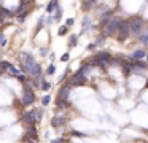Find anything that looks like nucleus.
Segmentation results:
<instances>
[{
  "instance_id": "obj_1",
  "label": "nucleus",
  "mask_w": 148,
  "mask_h": 143,
  "mask_svg": "<svg viewBox=\"0 0 148 143\" xmlns=\"http://www.w3.org/2000/svg\"><path fill=\"white\" fill-rule=\"evenodd\" d=\"M123 18L119 16H113L105 25H103V30H102V37H113V35L118 34V29H119V24H121Z\"/></svg>"
},
{
  "instance_id": "obj_2",
  "label": "nucleus",
  "mask_w": 148,
  "mask_h": 143,
  "mask_svg": "<svg viewBox=\"0 0 148 143\" xmlns=\"http://www.w3.org/2000/svg\"><path fill=\"white\" fill-rule=\"evenodd\" d=\"M35 102H37V95H35V91H34V88H30V86L24 84L23 95H21V107L27 108V107H30V105H34Z\"/></svg>"
},
{
  "instance_id": "obj_3",
  "label": "nucleus",
  "mask_w": 148,
  "mask_h": 143,
  "mask_svg": "<svg viewBox=\"0 0 148 143\" xmlns=\"http://www.w3.org/2000/svg\"><path fill=\"white\" fill-rule=\"evenodd\" d=\"M35 64H37V60H35V57H34V54H29V53L21 54V73L29 75L32 67L35 65Z\"/></svg>"
},
{
  "instance_id": "obj_4",
  "label": "nucleus",
  "mask_w": 148,
  "mask_h": 143,
  "mask_svg": "<svg viewBox=\"0 0 148 143\" xmlns=\"http://www.w3.org/2000/svg\"><path fill=\"white\" fill-rule=\"evenodd\" d=\"M143 25H145V21L142 16H134V18L129 19V27H131V35L138 38V35L143 32Z\"/></svg>"
},
{
  "instance_id": "obj_5",
  "label": "nucleus",
  "mask_w": 148,
  "mask_h": 143,
  "mask_svg": "<svg viewBox=\"0 0 148 143\" xmlns=\"http://www.w3.org/2000/svg\"><path fill=\"white\" fill-rule=\"evenodd\" d=\"M118 41H126L129 37H131V27H129V19H123L121 24H119V29H118Z\"/></svg>"
},
{
  "instance_id": "obj_6",
  "label": "nucleus",
  "mask_w": 148,
  "mask_h": 143,
  "mask_svg": "<svg viewBox=\"0 0 148 143\" xmlns=\"http://www.w3.org/2000/svg\"><path fill=\"white\" fill-rule=\"evenodd\" d=\"M65 124H67L65 111H56V114L51 118V127L53 129H62Z\"/></svg>"
},
{
  "instance_id": "obj_7",
  "label": "nucleus",
  "mask_w": 148,
  "mask_h": 143,
  "mask_svg": "<svg viewBox=\"0 0 148 143\" xmlns=\"http://www.w3.org/2000/svg\"><path fill=\"white\" fill-rule=\"evenodd\" d=\"M21 121L24 122L26 127H30V126H37V118H35V110H27V111H23L21 114Z\"/></svg>"
},
{
  "instance_id": "obj_8",
  "label": "nucleus",
  "mask_w": 148,
  "mask_h": 143,
  "mask_svg": "<svg viewBox=\"0 0 148 143\" xmlns=\"http://www.w3.org/2000/svg\"><path fill=\"white\" fill-rule=\"evenodd\" d=\"M131 70H132V73H135V75H143V73L148 72V64L143 62V60H132Z\"/></svg>"
},
{
  "instance_id": "obj_9",
  "label": "nucleus",
  "mask_w": 148,
  "mask_h": 143,
  "mask_svg": "<svg viewBox=\"0 0 148 143\" xmlns=\"http://www.w3.org/2000/svg\"><path fill=\"white\" fill-rule=\"evenodd\" d=\"M67 83L72 86V88H77V86H83L88 83V76H83L80 73H73L70 78L67 79Z\"/></svg>"
},
{
  "instance_id": "obj_10",
  "label": "nucleus",
  "mask_w": 148,
  "mask_h": 143,
  "mask_svg": "<svg viewBox=\"0 0 148 143\" xmlns=\"http://www.w3.org/2000/svg\"><path fill=\"white\" fill-rule=\"evenodd\" d=\"M24 140H26L27 143H37V140H38V130H37V126L26 127V135H24Z\"/></svg>"
},
{
  "instance_id": "obj_11",
  "label": "nucleus",
  "mask_w": 148,
  "mask_h": 143,
  "mask_svg": "<svg viewBox=\"0 0 148 143\" xmlns=\"http://www.w3.org/2000/svg\"><path fill=\"white\" fill-rule=\"evenodd\" d=\"M70 91H72V86L69 84V83H62V86L59 88V91H58V99L69 100V97H70Z\"/></svg>"
},
{
  "instance_id": "obj_12",
  "label": "nucleus",
  "mask_w": 148,
  "mask_h": 143,
  "mask_svg": "<svg viewBox=\"0 0 148 143\" xmlns=\"http://www.w3.org/2000/svg\"><path fill=\"white\" fill-rule=\"evenodd\" d=\"M67 108H70V102L64 99H56V111H65Z\"/></svg>"
},
{
  "instance_id": "obj_13",
  "label": "nucleus",
  "mask_w": 148,
  "mask_h": 143,
  "mask_svg": "<svg viewBox=\"0 0 148 143\" xmlns=\"http://www.w3.org/2000/svg\"><path fill=\"white\" fill-rule=\"evenodd\" d=\"M145 56H147V51L145 49H135V51H132L131 59L132 60H143Z\"/></svg>"
},
{
  "instance_id": "obj_14",
  "label": "nucleus",
  "mask_w": 148,
  "mask_h": 143,
  "mask_svg": "<svg viewBox=\"0 0 148 143\" xmlns=\"http://www.w3.org/2000/svg\"><path fill=\"white\" fill-rule=\"evenodd\" d=\"M96 2H97V0H84L83 5H81V8H83L84 11H89V10L96 5Z\"/></svg>"
},
{
  "instance_id": "obj_15",
  "label": "nucleus",
  "mask_w": 148,
  "mask_h": 143,
  "mask_svg": "<svg viewBox=\"0 0 148 143\" xmlns=\"http://www.w3.org/2000/svg\"><path fill=\"white\" fill-rule=\"evenodd\" d=\"M49 88H51V83H48L43 76H40V89L42 91H49Z\"/></svg>"
},
{
  "instance_id": "obj_16",
  "label": "nucleus",
  "mask_w": 148,
  "mask_h": 143,
  "mask_svg": "<svg viewBox=\"0 0 148 143\" xmlns=\"http://www.w3.org/2000/svg\"><path fill=\"white\" fill-rule=\"evenodd\" d=\"M40 103H42V107H43V108H46L49 103H51V95H49V94L43 95V97H42V100H40Z\"/></svg>"
},
{
  "instance_id": "obj_17",
  "label": "nucleus",
  "mask_w": 148,
  "mask_h": 143,
  "mask_svg": "<svg viewBox=\"0 0 148 143\" xmlns=\"http://www.w3.org/2000/svg\"><path fill=\"white\" fill-rule=\"evenodd\" d=\"M58 6H59L58 0H51V2L48 3V6H46V11H48V13H53L56 8H58Z\"/></svg>"
},
{
  "instance_id": "obj_18",
  "label": "nucleus",
  "mask_w": 148,
  "mask_h": 143,
  "mask_svg": "<svg viewBox=\"0 0 148 143\" xmlns=\"http://www.w3.org/2000/svg\"><path fill=\"white\" fill-rule=\"evenodd\" d=\"M11 67V64L8 62V60H0V72H8V68Z\"/></svg>"
},
{
  "instance_id": "obj_19",
  "label": "nucleus",
  "mask_w": 148,
  "mask_h": 143,
  "mask_svg": "<svg viewBox=\"0 0 148 143\" xmlns=\"http://www.w3.org/2000/svg\"><path fill=\"white\" fill-rule=\"evenodd\" d=\"M61 19H62V8L58 6V8L54 10V21H61Z\"/></svg>"
},
{
  "instance_id": "obj_20",
  "label": "nucleus",
  "mask_w": 148,
  "mask_h": 143,
  "mask_svg": "<svg viewBox=\"0 0 148 143\" xmlns=\"http://www.w3.org/2000/svg\"><path fill=\"white\" fill-rule=\"evenodd\" d=\"M67 34H69V27L67 25H61L59 30H58V35L59 37H64V35H67Z\"/></svg>"
},
{
  "instance_id": "obj_21",
  "label": "nucleus",
  "mask_w": 148,
  "mask_h": 143,
  "mask_svg": "<svg viewBox=\"0 0 148 143\" xmlns=\"http://www.w3.org/2000/svg\"><path fill=\"white\" fill-rule=\"evenodd\" d=\"M8 73H10L11 76H18V75L21 73V70H19V68H16L14 65H11L10 68H8Z\"/></svg>"
},
{
  "instance_id": "obj_22",
  "label": "nucleus",
  "mask_w": 148,
  "mask_h": 143,
  "mask_svg": "<svg viewBox=\"0 0 148 143\" xmlns=\"http://www.w3.org/2000/svg\"><path fill=\"white\" fill-rule=\"evenodd\" d=\"M46 75H54V73H56V65H54V64H49V65H48V68H46Z\"/></svg>"
},
{
  "instance_id": "obj_23",
  "label": "nucleus",
  "mask_w": 148,
  "mask_h": 143,
  "mask_svg": "<svg viewBox=\"0 0 148 143\" xmlns=\"http://www.w3.org/2000/svg\"><path fill=\"white\" fill-rule=\"evenodd\" d=\"M77 35H70V38H69V46H72V48H73V46H77Z\"/></svg>"
},
{
  "instance_id": "obj_24",
  "label": "nucleus",
  "mask_w": 148,
  "mask_h": 143,
  "mask_svg": "<svg viewBox=\"0 0 148 143\" xmlns=\"http://www.w3.org/2000/svg\"><path fill=\"white\" fill-rule=\"evenodd\" d=\"M5 44H7V37L0 32V46H5Z\"/></svg>"
},
{
  "instance_id": "obj_25",
  "label": "nucleus",
  "mask_w": 148,
  "mask_h": 143,
  "mask_svg": "<svg viewBox=\"0 0 148 143\" xmlns=\"http://www.w3.org/2000/svg\"><path fill=\"white\" fill-rule=\"evenodd\" d=\"M18 79H19L21 83H23V84H26V81H27V78H26V75H24V73H19V75L16 76Z\"/></svg>"
},
{
  "instance_id": "obj_26",
  "label": "nucleus",
  "mask_w": 148,
  "mask_h": 143,
  "mask_svg": "<svg viewBox=\"0 0 148 143\" xmlns=\"http://www.w3.org/2000/svg\"><path fill=\"white\" fill-rule=\"evenodd\" d=\"M43 22H45V16H42V18H40V21H38V24H37V29H42L43 27Z\"/></svg>"
},
{
  "instance_id": "obj_27",
  "label": "nucleus",
  "mask_w": 148,
  "mask_h": 143,
  "mask_svg": "<svg viewBox=\"0 0 148 143\" xmlns=\"http://www.w3.org/2000/svg\"><path fill=\"white\" fill-rule=\"evenodd\" d=\"M69 59H70V56H69V53H65V54H62V56H61V60H62V62H67Z\"/></svg>"
},
{
  "instance_id": "obj_28",
  "label": "nucleus",
  "mask_w": 148,
  "mask_h": 143,
  "mask_svg": "<svg viewBox=\"0 0 148 143\" xmlns=\"http://www.w3.org/2000/svg\"><path fill=\"white\" fill-rule=\"evenodd\" d=\"M73 22H75V19L70 18V19H67V21H65V25H67V27H70V25H73Z\"/></svg>"
},
{
  "instance_id": "obj_29",
  "label": "nucleus",
  "mask_w": 148,
  "mask_h": 143,
  "mask_svg": "<svg viewBox=\"0 0 148 143\" xmlns=\"http://www.w3.org/2000/svg\"><path fill=\"white\" fill-rule=\"evenodd\" d=\"M96 46H97L96 43H91V44H88V48H86V49H88V51H92V49H96Z\"/></svg>"
},
{
  "instance_id": "obj_30",
  "label": "nucleus",
  "mask_w": 148,
  "mask_h": 143,
  "mask_svg": "<svg viewBox=\"0 0 148 143\" xmlns=\"http://www.w3.org/2000/svg\"><path fill=\"white\" fill-rule=\"evenodd\" d=\"M46 53H48L46 48H40V56H46Z\"/></svg>"
},
{
  "instance_id": "obj_31",
  "label": "nucleus",
  "mask_w": 148,
  "mask_h": 143,
  "mask_svg": "<svg viewBox=\"0 0 148 143\" xmlns=\"http://www.w3.org/2000/svg\"><path fill=\"white\" fill-rule=\"evenodd\" d=\"M54 59H56L54 54H49V60H51V62H54Z\"/></svg>"
},
{
  "instance_id": "obj_32",
  "label": "nucleus",
  "mask_w": 148,
  "mask_h": 143,
  "mask_svg": "<svg viewBox=\"0 0 148 143\" xmlns=\"http://www.w3.org/2000/svg\"><path fill=\"white\" fill-rule=\"evenodd\" d=\"M145 60H147V64H148V53H147V56H145Z\"/></svg>"
},
{
  "instance_id": "obj_33",
  "label": "nucleus",
  "mask_w": 148,
  "mask_h": 143,
  "mask_svg": "<svg viewBox=\"0 0 148 143\" xmlns=\"http://www.w3.org/2000/svg\"><path fill=\"white\" fill-rule=\"evenodd\" d=\"M145 88H148V79H147V83H145Z\"/></svg>"
}]
</instances>
